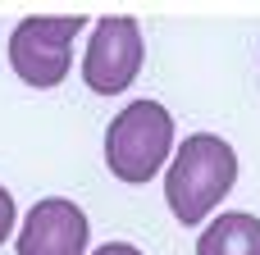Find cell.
Listing matches in <instances>:
<instances>
[{
  "mask_svg": "<svg viewBox=\"0 0 260 255\" xmlns=\"http://www.w3.org/2000/svg\"><path fill=\"white\" fill-rule=\"evenodd\" d=\"M238 183V155L215 132H192L174 151V164L165 173V201L178 224H201Z\"/></svg>",
  "mask_w": 260,
  "mask_h": 255,
  "instance_id": "cell-1",
  "label": "cell"
},
{
  "mask_svg": "<svg viewBox=\"0 0 260 255\" xmlns=\"http://www.w3.org/2000/svg\"><path fill=\"white\" fill-rule=\"evenodd\" d=\"M174 151V119L160 100H133L110 119L105 164L119 183H151Z\"/></svg>",
  "mask_w": 260,
  "mask_h": 255,
  "instance_id": "cell-2",
  "label": "cell"
},
{
  "mask_svg": "<svg viewBox=\"0 0 260 255\" xmlns=\"http://www.w3.org/2000/svg\"><path fill=\"white\" fill-rule=\"evenodd\" d=\"M82 23H87L82 14H59V18L37 14V18H23L14 27V37H9L14 73L27 87H37V91L59 87L69 78V64H73L69 55H73V37L82 32Z\"/></svg>",
  "mask_w": 260,
  "mask_h": 255,
  "instance_id": "cell-3",
  "label": "cell"
},
{
  "mask_svg": "<svg viewBox=\"0 0 260 255\" xmlns=\"http://www.w3.org/2000/svg\"><path fill=\"white\" fill-rule=\"evenodd\" d=\"M142 59H146V41H142L137 18H123V14L101 18L82 55V82L96 96H119L142 73Z\"/></svg>",
  "mask_w": 260,
  "mask_h": 255,
  "instance_id": "cell-4",
  "label": "cell"
},
{
  "mask_svg": "<svg viewBox=\"0 0 260 255\" xmlns=\"http://www.w3.org/2000/svg\"><path fill=\"white\" fill-rule=\"evenodd\" d=\"M18 255H87V214L69 196H46L27 210Z\"/></svg>",
  "mask_w": 260,
  "mask_h": 255,
  "instance_id": "cell-5",
  "label": "cell"
},
{
  "mask_svg": "<svg viewBox=\"0 0 260 255\" xmlns=\"http://www.w3.org/2000/svg\"><path fill=\"white\" fill-rule=\"evenodd\" d=\"M197 255H260V219L256 214H219L201 242H197Z\"/></svg>",
  "mask_w": 260,
  "mask_h": 255,
  "instance_id": "cell-6",
  "label": "cell"
},
{
  "mask_svg": "<svg viewBox=\"0 0 260 255\" xmlns=\"http://www.w3.org/2000/svg\"><path fill=\"white\" fill-rule=\"evenodd\" d=\"M9 233H14V196L0 187V242H9Z\"/></svg>",
  "mask_w": 260,
  "mask_h": 255,
  "instance_id": "cell-7",
  "label": "cell"
},
{
  "mask_svg": "<svg viewBox=\"0 0 260 255\" xmlns=\"http://www.w3.org/2000/svg\"><path fill=\"white\" fill-rule=\"evenodd\" d=\"M91 255H142L137 246H128V242H105L101 251H91Z\"/></svg>",
  "mask_w": 260,
  "mask_h": 255,
  "instance_id": "cell-8",
  "label": "cell"
}]
</instances>
